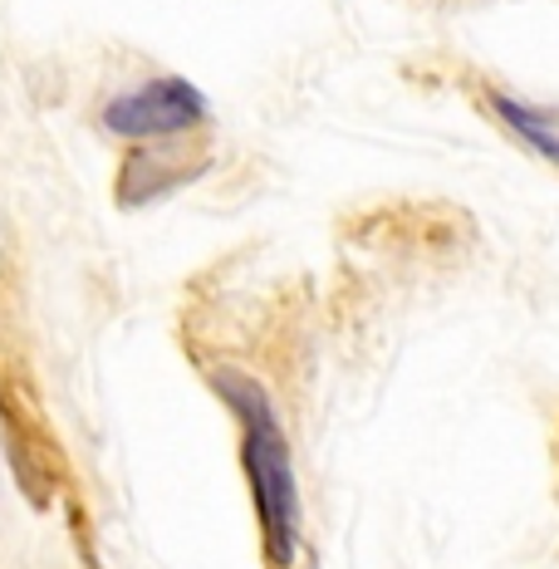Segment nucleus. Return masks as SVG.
Here are the masks:
<instances>
[{
  "instance_id": "f257e3e1",
  "label": "nucleus",
  "mask_w": 559,
  "mask_h": 569,
  "mask_svg": "<svg viewBox=\"0 0 559 569\" xmlns=\"http://www.w3.org/2000/svg\"><path fill=\"white\" fill-rule=\"evenodd\" d=\"M211 383L241 422V461L260 520V550H266L270 569H295L300 560V486H295V461L276 402L246 373H211Z\"/></svg>"
},
{
  "instance_id": "7ed1b4c3",
  "label": "nucleus",
  "mask_w": 559,
  "mask_h": 569,
  "mask_svg": "<svg viewBox=\"0 0 559 569\" xmlns=\"http://www.w3.org/2000/svg\"><path fill=\"white\" fill-rule=\"evenodd\" d=\"M496 113H501V123L516 133L520 142H530L540 158H550V162H559V128L550 123L545 113H535L530 103H516V99H506V93H496Z\"/></svg>"
},
{
  "instance_id": "f03ea898",
  "label": "nucleus",
  "mask_w": 559,
  "mask_h": 569,
  "mask_svg": "<svg viewBox=\"0 0 559 569\" xmlns=\"http://www.w3.org/2000/svg\"><path fill=\"white\" fill-rule=\"evenodd\" d=\"M207 113H211L207 93L192 79L162 74V79H148V84H133L118 93V99H109L103 128L128 142H172V138L197 133L207 123Z\"/></svg>"
}]
</instances>
